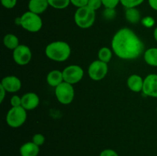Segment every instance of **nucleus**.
<instances>
[{"label": "nucleus", "instance_id": "f257e3e1", "mask_svg": "<svg viewBox=\"0 0 157 156\" xmlns=\"http://www.w3.org/2000/svg\"><path fill=\"white\" fill-rule=\"evenodd\" d=\"M111 47L113 53L121 59L133 60L144 52V44L133 31L124 28L113 35Z\"/></svg>", "mask_w": 157, "mask_h": 156}, {"label": "nucleus", "instance_id": "f03ea898", "mask_svg": "<svg viewBox=\"0 0 157 156\" xmlns=\"http://www.w3.org/2000/svg\"><path fill=\"white\" fill-rule=\"evenodd\" d=\"M71 53L70 45L65 41H53L45 47V54L48 58L56 62H64L67 60Z\"/></svg>", "mask_w": 157, "mask_h": 156}, {"label": "nucleus", "instance_id": "7ed1b4c3", "mask_svg": "<svg viewBox=\"0 0 157 156\" xmlns=\"http://www.w3.org/2000/svg\"><path fill=\"white\" fill-rule=\"evenodd\" d=\"M15 24L17 25H20L27 32L35 33L41 29L43 21L39 15L28 11L23 13L21 17L16 18Z\"/></svg>", "mask_w": 157, "mask_h": 156}, {"label": "nucleus", "instance_id": "20e7f679", "mask_svg": "<svg viewBox=\"0 0 157 156\" xmlns=\"http://www.w3.org/2000/svg\"><path fill=\"white\" fill-rule=\"evenodd\" d=\"M96 18V12L88 6L78 8L75 13V22L79 28L87 29L94 24Z\"/></svg>", "mask_w": 157, "mask_h": 156}, {"label": "nucleus", "instance_id": "39448f33", "mask_svg": "<svg viewBox=\"0 0 157 156\" xmlns=\"http://www.w3.org/2000/svg\"><path fill=\"white\" fill-rule=\"evenodd\" d=\"M27 110L22 106L12 107L6 115V122L12 128H18L25 122Z\"/></svg>", "mask_w": 157, "mask_h": 156}, {"label": "nucleus", "instance_id": "423d86ee", "mask_svg": "<svg viewBox=\"0 0 157 156\" xmlns=\"http://www.w3.org/2000/svg\"><path fill=\"white\" fill-rule=\"evenodd\" d=\"M55 93L58 102L63 105L71 103L75 98V89L73 85L64 81L55 87Z\"/></svg>", "mask_w": 157, "mask_h": 156}, {"label": "nucleus", "instance_id": "0eeeda50", "mask_svg": "<svg viewBox=\"0 0 157 156\" xmlns=\"http://www.w3.org/2000/svg\"><path fill=\"white\" fill-rule=\"evenodd\" d=\"M88 76L94 81H100L104 79L108 72V65L100 60L93 61L88 67Z\"/></svg>", "mask_w": 157, "mask_h": 156}, {"label": "nucleus", "instance_id": "6e6552de", "mask_svg": "<svg viewBox=\"0 0 157 156\" xmlns=\"http://www.w3.org/2000/svg\"><path fill=\"white\" fill-rule=\"evenodd\" d=\"M64 82L75 84L80 82L84 76V72L82 67L78 65H69L62 70Z\"/></svg>", "mask_w": 157, "mask_h": 156}, {"label": "nucleus", "instance_id": "1a4fd4ad", "mask_svg": "<svg viewBox=\"0 0 157 156\" xmlns=\"http://www.w3.org/2000/svg\"><path fill=\"white\" fill-rule=\"evenodd\" d=\"M32 50L25 44H19L13 50L12 54L14 61L20 66H24L29 64L32 60Z\"/></svg>", "mask_w": 157, "mask_h": 156}, {"label": "nucleus", "instance_id": "9d476101", "mask_svg": "<svg viewBox=\"0 0 157 156\" xmlns=\"http://www.w3.org/2000/svg\"><path fill=\"white\" fill-rule=\"evenodd\" d=\"M143 93L146 96L157 98V74H149L144 78Z\"/></svg>", "mask_w": 157, "mask_h": 156}, {"label": "nucleus", "instance_id": "9b49d317", "mask_svg": "<svg viewBox=\"0 0 157 156\" xmlns=\"http://www.w3.org/2000/svg\"><path fill=\"white\" fill-rule=\"evenodd\" d=\"M0 85L2 86L8 93H16L21 89V82L16 76L11 75L5 76L2 80Z\"/></svg>", "mask_w": 157, "mask_h": 156}, {"label": "nucleus", "instance_id": "f8f14e48", "mask_svg": "<svg viewBox=\"0 0 157 156\" xmlns=\"http://www.w3.org/2000/svg\"><path fill=\"white\" fill-rule=\"evenodd\" d=\"M40 99L35 93L29 92L21 96V106L26 110H33L38 106Z\"/></svg>", "mask_w": 157, "mask_h": 156}, {"label": "nucleus", "instance_id": "ddd939ff", "mask_svg": "<svg viewBox=\"0 0 157 156\" xmlns=\"http://www.w3.org/2000/svg\"><path fill=\"white\" fill-rule=\"evenodd\" d=\"M49 6L48 0H29L28 8L29 11L35 14H42Z\"/></svg>", "mask_w": 157, "mask_h": 156}, {"label": "nucleus", "instance_id": "4468645a", "mask_svg": "<svg viewBox=\"0 0 157 156\" xmlns=\"http://www.w3.org/2000/svg\"><path fill=\"white\" fill-rule=\"evenodd\" d=\"M144 80V79H143L140 75L133 74L129 76L127 79V87L131 91L134 92V93H140L143 90Z\"/></svg>", "mask_w": 157, "mask_h": 156}, {"label": "nucleus", "instance_id": "2eb2a0df", "mask_svg": "<svg viewBox=\"0 0 157 156\" xmlns=\"http://www.w3.org/2000/svg\"><path fill=\"white\" fill-rule=\"evenodd\" d=\"M48 84L52 87H57L58 85L64 82L62 71L59 70H53L49 72L46 77Z\"/></svg>", "mask_w": 157, "mask_h": 156}, {"label": "nucleus", "instance_id": "dca6fc26", "mask_svg": "<svg viewBox=\"0 0 157 156\" xmlns=\"http://www.w3.org/2000/svg\"><path fill=\"white\" fill-rule=\"evenodd\" d=\"M39 146L33 142H29L23 144L20 148L21 156H38L39 153Z\"/></svg>", "mask_w": 157, "mask_h": 156}, {"label": "nucleus", "instance_id": "f3484780", "mask_svg": "<svg viewBox=\"0 0 157 156\" xmlns=\"http://www.w3.org/2000/svg\"><path fill=\"white\" fill-rule=\"evenodd\" d=\"M145 62L152 67H157V47L147 49L144 54Z\"/></svg>", "mask_w": 157, "mask_h": 156}, {"label": "nucleus", "instance_id": "a211bd4d", "mask_svg": "<svg viewBox=\"0 0 157 156\" xmlns=\"http://www.w3.org/2000/svg\"><path fill=\"white\" fill-rule=\"evenodd\" d=\"M3 44L6 48L14 50L19 45V40L16 35L13 34H7L3 38Z\"/></svg>", "mask_w": 157, "mask_h": 156}, {"label": "nucleus", "instance_id": "6ab92c4d", "mask_svg": "<svg viewBox=\"0 0 157 156\" xmlns=\"http://www.w3.org/2000/svg\"><path fill=\"white\" fill-rule=\"evenodd\" d=\"M125 18L131 24H136L141 19V15L136 8H129L126 9Z\"/></svg>", "mask_w": 157, "mask_h": 156}, {"label": "nucleus", "instance_id": "aec40b11", "mask_svg": "<svg viewBox=\"0 0 157 156\" xmlns=\"http://www.w3.org/2000/svg\"><path fill=\"white\" fill-rule=\"evenodd\" d=\"M98 60L108 64L113 56V50L107 47H103L98 50Z\"/></svg>", "mask_w": 157, "mask_h": 156}, {"label": "nucleus", "instance_id": "412c9836", "mask_svg": "<svg viewBox=\"0 0 157 156\" xmlns=\"http://www.w3.org/2000/svg\"><path fill=\"white\" fill-rule=\"evenodd\" d=\"M49 6L56 9H64L70 5L71 0H48Z\"/></svg>", "mask_w": 157, "mask_h": 156}, {"label": "nucleus", "instance_id": "4be33fe9", "mask_svg": "<svg viewBox=\"0 0 157 156\" xmlns=\"http://www.w3.org/2000/svg\"><path fill=\"white\" fill-rule=\"evenodd\" d=\"M144 2V0H121V3L126 9L136 8L140 5L142 4Z\"/></svg>", "mask_w": 157, "mask_h": 156}, {"label": "nucleus", "instance_id": "5701e85b", "mask_svg": "<svg viewBox=\"0 0 157 156\" xmlns=\"http://www.w3.org/2000/svg\"><path fill=\"white\" fill-rule=\"evenodd\" d=\"M103 6L106 9H115L119 3H121V0H101Z\"/></svg>", "mask_w": 157, "mask_h": 156}, {"label": "nucleus", "instance_id": "b1692460", "mask_svg": "<svg viewBox=\"0 0 157 156\" xmlns=\"http://www.w3.org/2000/svg\"><path fill=\"white\" fill-rule=\"evenodd\" d=\"M103 6V3L101 0H89L87 6L90 9H93L94 11L96 12L97 10L100 9Z\"/></svg>", "mask_w": 157, "mask_h": 156}, {"label": "nucleus", "instance_id": "393cba45", "mask_svg": "<svg viewBox=\"0 0 157 156\" xmlns=\"http://www.w3.org/2000/svg\"><path fill=\"white\" fill-rule=\"evenodd\" d=\"M44 141H45V138L41 133H37V134L34 135L33 138H32V142L39 147L44 143Z\"/></svg>", "mask_w": 157, "mask_h": 156}, {"label": "nucleus", "instance_id": "a878e982", "mask_svg": "<svg viewBox=\"0 0 157 156\" xmlns=\"http://www.w3.org/2000/svg\"><path fill=\"white\" fill-rule=\"evenodd\" d=\"M10 104L12 107H18L21 106V97L14 95L10 99Z\"/></svg>", "mask_w": 157, "mask_h": 156}, {"label": "nucleus", "instance_id": "bb28decb", "mask_svg": "<svg viewBox=\"0 0 157 156\" xmlns=\"http://www.w3.org/2000/svg\"><path fill=\"white\" fill-rule=\"evenodd\" d=\"M1 3L4 8L11 9L16 6L17 0H1Z\"/></svg>", "mask_w": 157, "mask_h": 156}, {"label": "nucleus", "instance_id": "cd10ccee", "mask_svg": "<svg viewBox=\"0 0 157 156\" xmlns=\"http://www.w3.org/2000/svg\"><path fill=\"white\" fill-rule=\"evenodd\" d=\"M88 1L89 0H71V3L78 9L87 6Z\"/></svg>", "mask_w": 157, "mask_h": 156}, {"label": "nucleus", "instance_id": "c85d7f7f", "mask_svg": "<svg viewBox=\"0 0 157 156\" xmlns=\"http://www.w3.org/2000/svg\"><path fill=\"white\" fill-rule=\"evenodd\" d=\"M100 156H119L117 153L113 149H104L101 151Z\"/></svg>", "mask_w": 157, "mask_h": 156}, {"label": "nucleus", "instance_id": "c756f323", "mask_svg": "<svg viewBox=\"0 0 157 156\" xmlns=\"http://www.w3.org/2000/svg\"><path fill=\"white\" fill-rule=\"evenodd\" d=\"M143 23H144V24L145 26L151 27V26H153L154 24V19L153 18H151V17L148 16L143 19Z\"/></svg>", "mask_w": 157, "mask_h": 156}, {"label": "nucleus", "instance_id": "7c9ffc66", "mask_svg": "<svg viewBox=\"0 0 157 156\" xmlns=\"http://www.w3.org/2000/svg\"><path fill=\"white\" fill-rule=\"evenodd\" d=\"M6 93H7V92L5 90L4 87H3L2 86L0 85V93H1V95H0V102H2L3 100H4V98L5 96H6Z\"/></svg>", "mask_w": 157, "mask_h": 156}, {"label": "nucleus", "instance_id": "2f4dec72", "mask_svg": "<svg viewBox=\"0 0 157 156\" xmlns=\"http://www.w3.org/2000/svg\"><path fill=\"white\" fill-rule=\"evenodd\" d=\"M148 2L152 9L157 11V0H148Z\"/></svg>", "mask_w": 157, "mask_h": 156}, {"label": "nucleus", "instance_id": "473e14b6", "mask_svg": "<svg viewBox=\"0 0 157 156\" xmlns=\"http://www.w3.org/2000/svg\"><path fill=\"white\" fill-rule=\"evenodd\" d=\"M153 38H154L155 41L157 42V27L153 31Z\"/></svg>", "mask_w": 157, "mask_h": 156}, {"label": "nucleus", "instance_id": "72a5a7b5", "mask_svg": "<svg viewBox=\"0 0 157 156\" xmlns=\"http://www.w3.org/2000/svg\"><path fill=\"white\" fill-rule=\"evenodd\" d=\"M156 113H157V107H156Z\"/></svg>", "mask_w": 157, "mask_h": 156}]
</instances>
